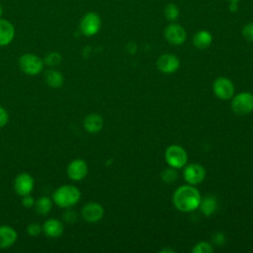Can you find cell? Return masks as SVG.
<instances>
[{"instance_id":"obj_1","label":"cell","mask_w":253,"mask_h":253,"mask_svg":"<svg viewBox=\"0 0 253 253\" xmlns=\"http://www.w3.org/2000/svg\"><path fill=\"white\" fill-rule=\"evenodd\" d=\"M202 197L200 192L192 185L179 187L173 195V204L177 210L183 212H190L200 206Z\"/></svg>"},{"instance_id":"obj_2","label":"cell","mask_w":253,"mask_h":253,"mask_svg":"<svg viewBox=\"0 0 253 253\" xmlns=\"http://www.w3.org/2000/svg\"><path fill=\"white\" fill-rule=\"evenodd\" d=\"M81 198L80 190L73 185H63L57 188L52 194V201L63 209L76 205Z\"/></svg>"},{"instance_id":"obj_3","label":"cell","mask_w":253,"mask_h":253,"mask_svg":"<svg viewBox=\"0 0 253 253\" xmlns=\"http://www.w3.org/2000/svg\"><path fill=\"white\" fill-rule=\"evenodd\" d=\"M43 60L34 53H24L19 58L21 70L28 75H38L43 69Z\"/></svg>"},{"instance_id":"obj_4","label":"cell","mask_w":253,"mask_h":253,"mask_svg":"<svg viewBox=\"0 0 253 253\" xmlns=\"http://www.w3.org/2000/svg\"><path fill=\"white\" fill-rule=\"evenodd\" d=\"M165 159L169 166L179 169L186 165L188 160V155L186 150L177 144H172L168 146L165 150Z\"/></svg>"},{"instance_id":"obj_5","label":"cell","mask_w":253,"mask_h":253,"mask_svg":"<svg viewBox=\"0 0 253 253\" xmlns=\"http://www.w3.org/2000/svg\"><path fill=\"white\" fill-rule=\"evenodd\" d=\"M231 109L239 116L250 114L253 111V95L249 92H241L235 95L231 101Z\"/></svg>"},{"instance_id":"obj_6","label":"cell","mask_w":253,"mask_h":253,"mask_svg":"<svg viewBox=\"0 0 253 253\" xmlns=\"http://www.w3.org/2000/svg\"><path fill=\"white\" fill-rule=\"evenodd\" d=\"M101 28V18L95 12L86 13L80 20L79 29L80 32L86 37H92L96 35Z\"/></svg>"},{"instance_id":"obj_7","label":"cell","mask_w":253,"mask_h":253,"mask_svg":"<svg viewBox=\"0 0 253 253\" xmlns=\"http://www.w3.org/2000/svg\"><path fill=\"white\" fill-rule=\"evenodd\" d=\"M214 95L221 100H228L234 95V85L230 79L226 77H218L212 85Z\"/></svg>"},{"instance_id":"obj_8","label":"cell","mask_w":253,"mask_h":253,"mask_svg":"<svg viewBox=\"0 0 253 253\" xmlns=\"http://www.w3.org/2000/svg\"><path fill=\"white\" fill-rule=\"evenodd\" d=\"M156 65L160 72L165 74H172L179 69L180 60L175 54L165 53L159 56Z\"/></svg>"},{"instance_id":"obj_9","label":"cell","mask_w":253,"mask_h":253,"mask_svg":"<svg viewBox=\"0 0 253 253\" xmlns=\"http://www.w3.org/2000/svg\"><path fill=\"white\" fill-rule=\"evenodd\" d=\"M35 186V181L32 175L29 173H20L14 180V190L15 192L23 197L32 193Z\"/></svg>"},{"instance_id":"obj_10","label":"cell","mask_w":253,"mask_h":253,"mask_svg":"<svg viewBox=\"0 0 253 253\" xmlns=\"http://www.w3.org/2000/svg\"><path fill=\"white\" fill-rule=\"evenodd\" d=\"M206 177L205 168L198 163H192L184 169V179L190 185H198L204 181Z\"/></svg>"},{"instance_id":"obj_11","label":"cell","mask_w":253,"mask_h":253,"mask_svg":"<svg viewBox=\"0 0 253 253\" xmlns=\"http://www.w3.org/2000/svg\"><path fill=\"white\" fill-rule=\"evenodd\" d=\"M164 36L167 42L174 45L182 44L186 40V31L178 24H170L164 30Z\"/></svg>"},{"instance_id":"obj_12","label":"cell","mask_w":253,"mask_h":253,"mask_svg":"<svg viewBox=\"0 0 253 253\" xmlns=\"http://www.w3.org/2000/svg\"><path fill=\"white\" fill-rule=\"evenodd\" d=\"M81 214L87 222H90V223L98 222L99 220L102 219L104 215V209L99 203L90 202L84 205L81 211Z\"/></svg>"},{"instance_id":"obj_13","label":"cell","mask_w":253,"mask_h":253,"mask_svg":"<svg viewBox=\"0 0 253 253\" xmlns=\"http://www.w3.org/2000/svg\"><path fill=\"white\" fill-rule=\"evenodd\" d=\"M88 174V165L85 160L77 158L72 160L67 166V175L73 181H80Z\"/></svg>"},{"instance_id":"obj_14","label":"cell","mask_w":253,"mask_h":253,"mask_svg":"<svg viewBox=\"0 0 253 253\" xmlns=\"http://www.w3.org/2000/svg\"><path fill=\"white\" fill-rule=\"evenodd\" d=\"M15 38V28L13 24L0 18V46L8 45Z\"/></svg>"},{"instance_id":"obj_15","label":"cell","mask_w":253,"mask_h":253,"mask_svg":"<svg viewBox=\"0 0 253 253\" xmlns=\"http://www.w3.org/2000/svg\"><path fill=\"white\" fill-rule=\"evenodd\" d=\"M17 231L9 225H0V248L11 247L17 240Z\"/></svg>"},{"instance_id":"obj_16","label":"cell","mask_w":253,"mask_h":253,"mask_svg":"<svg viewBox=\"0 0 253 253\" xmlns=\"http://www.w3.org/2000/svg\"><path fill=\"white\" fill-rule=\"evenodd\" d=\"M42 231L50 238H57L63 233V224L56 218H49L43 223Z\"/></svg>"},{"instance_id":"obj_17","label":"cell","mask_w":253,"mask_h":253,"mask_svg":"<svg viewBox=\"0 0 253 253\" xmlns=\"http://www.w3.org/2000/svg\"><path fill=\"white\" fill-rule=\"evenodd\" d=\"M104 121L102 116L98 114H90L88 115L83 122V126L85 130L90 133H96L103 128Z\"/></svg>"},{"instance_id":"obj_18","label":"cell","mask_w":253,"mask_h":253,"mask_svg":"<svg viewBox=\"0 0 253 253\" xmlns=\"http://www.w3.org/2000/svg\"><path fill=\"white\" fill-rule=\"evenodd\" d=\"M212 42V36L209 31L202 30L195 34L193 38V43L197 48L205 49L211 45Z\"/></svg>"},{"instance_id":"obj_19","label":"cell","mask_w":253,"mask_h":253,"mask_svg":"<svg viewBox=\"0 0 253 253\" xmlns=\"http://www.w3.org/2000/svg\"><path fill=\"white\" fill-rule=\"evenodd\" d=\"M199 208H200V210H201V211L203 212L204 215L210 216V215H211L216 211L217 201H216L214 196L208 195V196L204 197L201 200Z\"/></svg>"},{"instance_id":"obj_20","label":"cell","mask_w":253,"mask_h":253,"mask_svg":"<svg viewBox=\"0 0 253 253\" xmlns=\"http://www.w3.org/2000/svg\"><path fill=\"white\" fill-rule=\"evenodd\" d=\"M44 80L49 87L59 88L62 86L64 82V77L60 71L55 69H50L44 73Z\"/></svg>"},{"instance_id":"obj_21","label":"cell","mask_w":253,"mask_h":253,"mask_svg":"<svg viewBox=\"0 0 253 253\" xmlns=\"http://www.w3.org/2000/svg\"><path fill=\"white\" fill-rule=\"evenodd\" d=\"M35 207H36V211H37L38 213L45 215L51 211L52 201L48 197L42 196L39 200L36 201Z\"/></svg>"},{"instance_id":"obj_22","label":"cell","mask_w":253,"mask_h":253,"mask_svg":"<svg viewBox=\"0 0 253 253\" xmlns=\"http://www.w3.org/2000/svg\"><path fill=\"white\" fill-rule=\"evenodd\" d=\"M178 178V174L175 170V168L173 167H169V168H166L164 169L162 172H161V179L169 184V183H174L176 181V179Z\"/></svg>"},{"instance_id":"obj_23","label":"cell","mask_w":253,"mask_h":253,"mask_svg":"<svg viewBox=\"0 0 253 253\" xmlns=\"http://www.w3.org/2000/svg\"><path fill=\"white\" fill-rule=\"evenodd\" d=\"M212 246L207 241L198 242L192 249L193 253H212Z\"/></svg>"},{"instance_id":"obj_24","label":"cell","mask_w":253,"mask_h":253,"mask_svg":"<svg viewBox=\"0 0 253 253\" xmlns=\"http://www.w3.org/2000/svg\"><path fill=\"white\" fill-rule=\"evenodd\" d=\"M61 54L57 51H51L46 54L44 58V63H46L49 66H55L58 65L61 62Z\"/></svg>"},{"instance_id":"obj_25","label":"cell","mask_w":253,"mask_h":253,"mask_svg":"<svg viewBox=\"0 0 253 253\" xmlns=\"http://www.w3.org/2000/svg\"><path fill=\"white\" fill-rule=\"evenodd\" d=\"M164 13L169 21H175L179 17V9L175 4H168L165 7Z\"/></svg>"},{"instance_id":"obj_26","label":"cell","mask_w":253,"mask_h":253,"mask_svg":"<svg viewBox=\"0 0 253 253\" xmlns=\"http://www.w3.org/2000/svg\"><path fill=\"white\" fill-rule=\"evenodd\" d=\"M42 230V227L38 223H30L27 227L28 234L31 236H34V237H37L38 235H40Z\"/></svg>"},{"instance_id":"obj_27","label":"cell","mask_w":253,"mask_h":253,"mask_svg":"<svg viewBox=\"0 0 253 253\" xmlns=\"http://www.w3.org/2000/svg\"><path fill=\"white\" fill-rule=\"evenodd\" d=\"M242 35L247 41L253 42V23H249L243 27Z\"/></svg>"},{"instance_id":"obj_28","label":"cell","mask_w":253,"mask_h":253,"mask_svg":"<svg viewBox=\"0 0 253 253\" xmlns=\"http://www.w3.org/2000/svg\"><path fill=\"white\" fill-rule=\"evenodd\" d=\"M63 219L68 222V223H74L77 220V212L74 211H67L64 212V214L62 215Z\"/></svg>"},{"instance_id":"obj_29","label":"cell","mask_w":253,"mask_h":253,"mask_svg":"<svg viewBox=\"0 0 253 253\" xmlns=\"http://www.w3.org/2000/svg\"><path fill=\"white\" fill-rule=\"evenodd\" d=\"M9 122V114L6 109L0 106V127L5 126Z\"/></svg>"},{"instance_id":"obj_30","label":"cell","mask_w":253,"mask_h":253,"mask_svg":"<svg viewBox=\"0 0 253 253\" xmlns=\"http://www.w3.org/2000/svg\"><path fill=\"white\" fill-rule=\"evenodd\" d=\"M22 205L25 207V208H27V209H30V208H32V207H34L35 206V200H34V198L29 194V195H26V196H23V198H22Z\"/></svg>"},{"instance_id":"obj_31","label":"cell","mask_w":253,"mask_h":253,"mask_svg":"<svg viewBox=\"0 0 253 253\" xmlns=\"http://www.w3.org/2000/svg\"><path fill=\"white\" fill-rule=\"evenodd\" d=\"M212 241L215 245L221 246L225 242V235L222 232H216L212 236Z\"/></svg>"},{"instance_id":"obj_32","label":"cell","mask_w":253,"mask_h":253,"mask_svg":"<svg viewBox=\"0 0 253 253\" xmlns=\"http://www.w3.org/2000/svg\"><path fill=\"white\" fill-rule=\"evenodd\" d=\"M159 252H161V253H174L175 251L173 250V249H171V248H163V249H161Z\"/></svg>"},{"instance_id":"obj_33","label":"cell","mask_w":253,"mask_h":253,"mask_svg":"<svg viewBox=\"0 0 253 253\" xmlns=\"http://www.w3.org/2000/svg\"><path fill=\"white\" fill-rule=\"evenodd\" d=\"M230 10H231V11H233V12H235V11L237 10L236 2H231V4H230Z\"/></svg>"},{"instance_id":"obj_34","label":"cell","mask_w":253,"mask_h":253,"mask_svg":"<svg viewBox=\"0 0 253 253\" xmlns=\"http://www.w3.org/2000/svg\"><path fill=\"white\" fill-rule=\"evenodd\" d=\"M2 13H3V8H2V6L0 5V18H1V16H2Z\"/></svg>"},{"instance_id":"obj_35","label":"cell","mask_w":253,"mask_h":253,"mask_svg":"<svg viewBox=\"0 0 253 253\" xmlns=\"http://www.w3.org/2000/svg\"><path fill=\"white\" fill-rule=\"evenodd\" d=\"M230 2H237V1H239V0H229Z\"/></svg>"}]
</instances>
